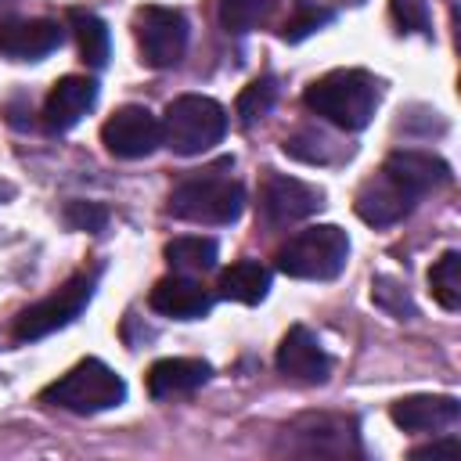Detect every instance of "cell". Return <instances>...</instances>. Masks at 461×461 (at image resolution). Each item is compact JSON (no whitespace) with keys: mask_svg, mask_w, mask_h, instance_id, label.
<instances>
[{"mask_svg":"<svg viewBox=\"0 0 461 461\" xmlns=\"http://www.w3.org/2000/svg\"><path fill=\"white\" fill-rule=\"evenodd\" d=\"M443 184H450V166L439 155L429 151H393L382 169L360 184L357 191V216L371 227H389L400 223L425 194L439 191Z\"/></svg>","mask_w":461,"mask_h":461,"instance_id":"obj_1","label":"cell"},{"mask_svg":"<svg viewBox=\"0 0 461 461\" xmlns=\"http://www.w3.org/2000/svg\"><path fill=\"white\" fill-rule=\"evenodd\" d=\"M306 108L339 130H364L378 108V79L364 68H335L303 94Z\"/></svg>","mask_w":461,"mask_h":461,"instance_id":"obj_2","label":"cell"},{"mask_svg":"<svg viewBox=\"0 0 461 461\" xmlns=\"http://www.w3.org/2000/svg\"><path fill=\"white\" fill-rule=\"evenodd\" d=\"M230 162H220L216 169H205L198 176L180 180L169 191V212L187 223H234L245 209V191L238 180H230L223 169Z\"/></svg>","mask_w":461,"mask_h":461,"instance_id":"obj_3","label":"cell"},{"mask_svg":"<svg viewBox=\"0 0 461 461\" xmlns=\"http://www.w3.org/2000/svg\"><path fill=\"white\" fill-rule=\"evenodd\" d=\"M346 259H349V238L335 223H317L292 234L274 256L277 270L299 281H331L346 270Z\"/></svg>","mask_w":461,"mask_h":461,"instance_id":"obj_4","label":"cell"},{"mask_svg":"<svg viewBox=\"0 0 461 461\" xmlns=\"http://www.w3.org/2000/svg\"><path fill=\"white\" fill-rule=\"evenodd\" d=\"M162 144L173 155H202L227 133V112L220 101L205 94H180L166 104V115L158 122Z\"/></svg>","mask_w":461,"mask_h":461,"instance_id":"obj_5","label":"cell"},{"mask_svg":"<svg viewBox=\"0 0 461 461\" xmlns=\"http://www.w3.org/2000/svg\"><path fill=\"white\" fill-rule=\"evenodd\" d=\"M43 403L72 411V414H97V411H112L126 400V382L104 364V360H79L72 371H65L58 382H50L40 393Z\"/></svg>","mask_w":461,"mask_h":461,"instance_id":"obj_6","label":"cell"},{"mask_svg":"<svg viewBox=\"0 0 461 461\" xmlns=\"http://www.w3.org/2000/svg\"><path fill=\"white\" fill-rule=\"evenodd\" d=\"M97 277H101V267H97V263H94V267H83V270H76L58 292H50L47 299L25 306V310L14 317V339H18V342H32V339H43V335H50V331L72 324V321L86 310V303H90V295H94V288H97Z\"/></svg>","mask_w":461,"mask_h":461,"instance_id":"obj_7","label":"cell"},{"mask_svg":"<svg viewBox=\"0 0 461 461\" xmlns=\"http://www.w3.org/2000/svg\"><path fill=\"white\" fill-rule=\"evenodd\" d=\"M281 450L295 457H349L360 454L357 421L346 414H303L281 432Z\"/></svg>","mask_w":461,"mask_h":461,"instance_id":"obj_8","label":"cell"},{"mask_svg":"<svg viewBox=\"0 0 461 461\" xmlns=\"http://www.w3.org/2000/svg\"><path fill=\"white\" fill-rule=\"evenodd\" d=\"M133 36L151 68H173L187 50V18L176 7L148 4L133 14Z\"/></svg>","mask_w":461,"mask_h":461,"instance_id":"obj_9","label":"cell"},{"mask_svg":"<svg viewBox=\"0 0 461 461\" xmlns=\"http://www.w3.org/2000/svg\"><path fill=\"white\" fill-rule=\"evenodd\" d=\"M324 205V191L299 180V176H285V173H267L263 187H259V212L267 223L274 227H288L295 220L313 216Z\"/></svg>","mask_w":461,"mask_h":461,"instance_id":"obj_10","label":"cell"},{"mask_svg":"<svg viewBox=\"0 0 461 461\" xmlns=\"http://www.w3.org/2000/svg\"><path fill=\"white\" fill-rule=\"evenodd\" d=\"M101 140L115 158H144L162 144V130L144 104H122L101 126Z\"/></svg>","mask_w":461,"mask_h":461,"instance_id":"obj_11","label":"cell"},{"mask_svg":"<svg viewBox=\"0 0 461 461\" xmlns=\"http://www.w3.org/2000/svg\"><path fill=\"white\" fill-rule=\"evenodd\" d=\"M65 40L54 18H4L0 22V54L11 61H40L58 50Z\"/></svg>","mask_w":461,"mask_h":461,"instance_id":"obj_12","label":"cell"},{"mask_svg":"<svg viewBox=\"0 0 461 461\" xmlns=\"http://www.w3.org/2000/svg\"><path fill=\"white\" fill-rule=\"evenodd\" d=\"M277 371L295 378V382H306V385H317L328 378L331 371V360L324 353V346L317 342V335L303 324L288 328L281 346H277Z\"/></svg>","mask_w":461,"mask_h":461,"instance_id":"obj_13","label":"cell"},{"mask_svg":"<svg viewBox=\"0 0 461 461\" xmlns=\"http://www.w3.org/2000/svg\"><path fill=\"white\" fill-rule=\"evenodd\" d=\"M94 101H97V86H94V79H86V76H65V79H58L54 86H50V94H47V101H43V130L47 133H65V130H72L90 108H94Z\"/></svg>","mask_w":461,"mask_h":461,"instance_id":"obj_14","label":"cell"},{"mask_svg":"<svg viewBox=\"0 0 461 461\" xmlns=\"http://www.w3.org/2000/svg\"><path fill=\"white\" fill-rule=\"evenodd\" d=\"M148 303H151V310H158L162 317H173V321H198L212 310V295L191 274H169V277L155 281Z\"/></svg>","mask_w":461,"mask_h":461,"instance_id":"obj_15","label":"cell"},{"mask_svg":"<svg viewBox=\"0 0 461 461\" xmlns=\"http://www.w3.org/2000/svg\"><path fill=\"white\" fill-rule=\"evenodd\" d=\"M393 421L403 429V432H443L450 429L457 418H461V403L454 396H432V393H421V396H403L389 407Z\"/></svg>","mask_w":461,"mask_h":461,"instance_id":"obj_16","label":"cell"},{"mask_svg":"<svg viewBox=\"0 0 461 461\" xmlns=\"http://www.w3.org/2000/svg\"><path fill=\"white\" fill-rule=\"evenodd\" d=\"M209 378V364L198 357H166L155 360L148 371V393L155 400H169V396H184L194 393L202 382Z\"/></svg>","mask_w":461,"mask_h":461,"instance_id":"obj_17","label":"cell"},{"mask_svg":"<svg viewBox=\"0 0 461 461\" xmlns=\"http://www.w3.org/2000/svg\"><path fill=\"white\" fill-rule=\"evenodd\" d=\"M220 295L223 299H234V303H245V306H256L267 288H270V270L259 263V259H238L230 263L223 274H220Z\"/></svg>","mask_w":461,"mask_h":461,"instance_id":"obj_18","label":"cell"},{"mask_svg":"<svg viewBox=\"0 0 461 461\" xmlns=\"http://www.w3.org/2000/svg\"><path fill=\"white\" fill-rule=\"evenodd\" d=\"M216 256H220L216 241L202 234H184V238L166 241V259L176 274H205L216 267Z\"/></svg>","mask_w":461,"mask_h":461,"instance_id":"obj_19","label":"cell"},{"mask_svg":"<svg viewBox=\"0 0 461 461\" xmlns=\"http://www.w3.org/2000/svg\"><path fill=\"white\" fill-rule=\"evenodd\" d=\"M68 25L76 32V43H79L83 61L90 68H104V61H108V25L94 11H83V7L68 11Z\"/></svg>","mask_w":461,"mask_h":461,"instance_id":"obj_20","label":"cell"},{"mask_svg":"<svg viewBox=\"0 0 461 461\" xmlns=\"http://www.w3.org/2000/svg\"><path fill=\"white\" fill-rule=\"evenodd\" d=\"M429 288H432V299L443 306V310H457L461 306V252H443L432 270H429Z\"/></svg>","mask_w":461,"mask_h":461,"instance_id":"obj_21","label":"cell"},{"mask_svg":"<svg viewBox=\"0 0 461 461\" xmlns=\"http://www.w3.org/2000/svg\"><path fill=\"white\" fill-rule=\"evenodd\" d=\"M270 7H274V0H216L220 25L227 32H249V29H256L270 14Z\"/></svg>","mask_w":461,"mask_h":461,"instance_id":"obj_22","label":"cell"},{"mask_svg":"<svg viewBox=\"0 0 461 461\" xmlns=\"http://www.w3.org/2000/svg\"><path fill=\"white\" fill-rule=\"evenodd\" d=\"M274 101H277V83H274V76H259V79H252V83L241 90V97H238V115H241V122L252 126L256 119L270 115Z\"/></svg>","mask_w":461,"mask_h":461,"instance_id":"obj_23","label":"cell"},{"mask_svg":"<svg viewBox=\"0 0 461 461\" xmlns=\"http://www.w3.org/2000/svg\"><path fill=\"white\" fill-rule=\"evenodd\" d=\"M285 151L292 158H303V162H331L335 158V148L324 133L317 130H299L292 137H285Z\"/></svg>","mask_w":461,"mask_h":461,"instance_id":"obj_24","label":"cell"},{"mask_svg":"<svg viewBox=\"0 0 461 461\" xmlns=\"http://www.w3.org/2000/svg\"><path fill=\"white\" fill-rule=\"evenodd\" d=\"M375 303L382 306V310H389L393 317H400V321H407V317H414V303L407 299V292L393 281V277H378L375 281Z\"/></svg>","mask_w":461,"mask_h":461,"instance_id":"obj_25","label":"cell"},{"mask_svg":"<svg viewBox=\"0 0 461 461\" xmlns=\"http://www.w3.org/2000/svg\"><path fill=\"white\" fill-rule=\"evenodd\" d=\"M331 22V11H324V7H299L288 22H285V29H281V36L285 40H303V36H310V32H317L321 25H328Z\"/></svg>","mask_w":461,"mask_h":461,"instance_id":"obj_26","label":"cell"},{"mask_svg":"<svg viewBox=\"0 0 461 461\" xmlns=\"http://www.w3.org/2000/svg\"><path fill=\"white\" fill-rule=\"evenodd\" d=\"M65 223L76 230H101L108 223V209L97 202H68L65 205Z\"/></svg>","mask_w":461,"mask_h":461,"instance_id":"obj_27","label":"cell"},{"mask_svg":"<svg viewBox=\"0 0 461 461\" xmlns=\"http://www.w3.org/2000/svg\"><path fill=\"white\" fill-rule=\"evenodd\" d=\"M393 4V18L411 29V32H425L429 29V11H425V0H389Z\"/></svg>","mask_w":461,"mask_h":461,"instance_id":"obj_28","label":"cell"},{"mask_svg":"<svg viewBox=\"0 0 461 461\" xmlns=\"http://www.w3.org/2000/svg\"><path fill=\"white\" fill-rule=\"evenodd\" d=\"M461 454V439L457 436H447V439H432L425 447H414L411 457H457Z\"/></svg>","mask_w":461,"mask_h":461,"instance_id":"obj_29","label":"cell"},{"mask_svg":"<svg viewBox=\"0 0 461 461\" xmlns=\"http://www.w3.org/2000/svg\"><path fill=\"white\" fill-rule=\"evenodd\" d=\"M0 4H14V0H0Z\"/></svg>","mask_w":461,"mask_h":461,"instance_id":"obj_30","label":"cell"}]
</instances>
